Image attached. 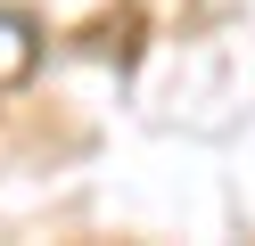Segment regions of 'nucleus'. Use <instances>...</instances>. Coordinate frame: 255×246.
<instances>
[{"label": "nucleus", "mask_w": 255, "mask_h": 246, "mask_svg": "<svg viewBox=\"0 0 255 246\" xmlns=\"http://www.w3.org/2000/svg\"><path fill=\"white\" fill-rule=\"evenodd\" d=\"M41 66V25L25 8H0V90H8V82H25Z\"/></svg>", "instance_id": "obj_1"}]
</instances>
